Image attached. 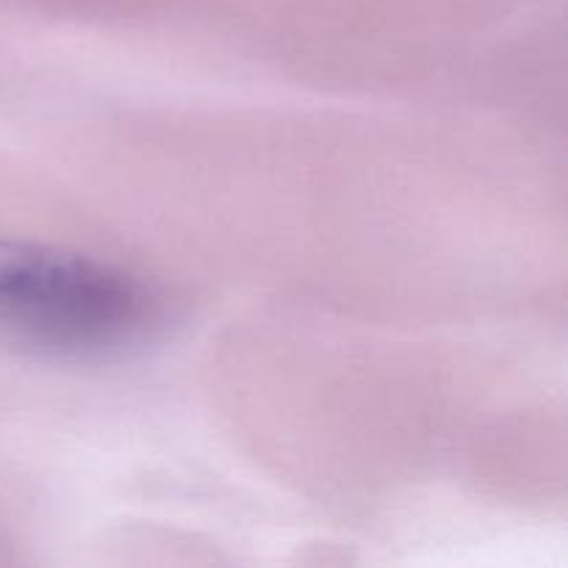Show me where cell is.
Instances as JSON below:
<instances>
[{
	"label": "cell",
	"mask_w": 568,
	"mask_h": 568,
	"mask_svg": "<svg viewBox=\"0 0 568 568\" xmlns=\"http://www.w3.org/2000/svg\"><path fill=\"white\" fill-rule=\"evenodd\" d=\"M159 320L148 283L109 261L0 239V336L59 358L133 347Z\"/></svg>",
	"instance_id": "cell-1"
}]
</instances>
